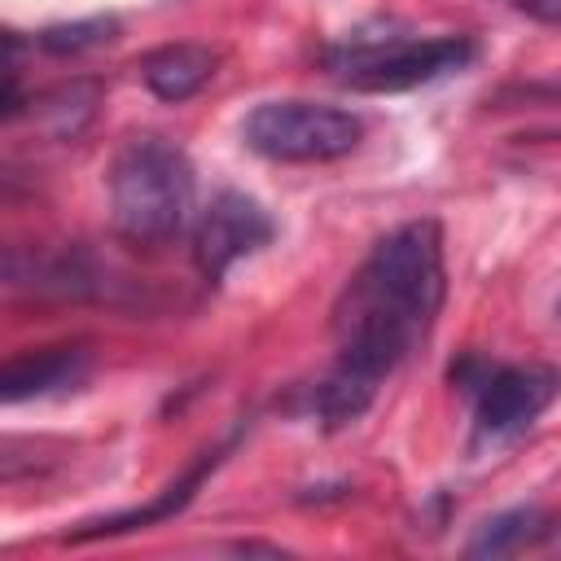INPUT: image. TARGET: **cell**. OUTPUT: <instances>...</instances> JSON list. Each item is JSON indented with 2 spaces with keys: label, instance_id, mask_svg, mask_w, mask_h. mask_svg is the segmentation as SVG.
<instances>
[{
  "label": "cell",
  "instance_id": "7",
  "mask_svg": "<svg viewBox=\"0 0 561 561\" xmlns=\"http://www.w3.org/2000/svg\"><path fill=\"white\" fill-rule=\"evenodd\" d=\"M224 451H228V443H219V447H206V451H197L193 456V465L175 478V482H167L149 504H136V508H123V513H110V517H96V522H83L79 530H70L66 535V543H88V539H110V535H127V530H145V526H158V522H167V517H175L180 508H188V500L197 495V486L215 473V465L224 460Z\"/></svg>",
  "mask_w": 561,
  "mask_h": 561
},
{
  "label": "cell",
  "instance_id": "11",
  "mask_svg": "<svg viewBox=\"0 0 561 561\" xmlns=\"http://www.w3.org/2000/svg\"><path fill=\"white\" fill-rule=\"evenodd\" d=\"M110 39H118V18H110V13L79 18V22H57V26L39 31V48L53 53V57H75V53L101 48Z\"/></svg>",
  "mask_w": 561,
  "mask_h": 561
},
{
  "label": "cell",
  "instance_id": "12",
  "mask_svg": "<svg viewBox=\"0 0 561 561\" xmlns=\"http://www.w3.org/2000/svg\"><path fill=\"white\" fill-rule=\"evenodd\" d=\"M508 9H517L522 18L530 22H543V26H561V0H504Z\"/></svg>",
  "mask_w": 561,
  "mask_h": 561
},
{
  "label": "cell",
  "instance_id": "4",
  "mask_svg": "<svg viewBox=\"0 0 561 561\" xmlns=\"http://www.w3.org/2000/svg\"><path fill=\"white\" fill-rule=\"evenodd\" d=\"M241 140L267 162H333L359 149L364 118L324 101H263L245 114Z\"/></svg>",
  "mask_w": 561,
  "mask_h": 561
},
{
  "label": "cell",
  "instance_id": "13",
  "mask_svg": "<svg viewBox=\"0 0 561 561\" xmlns=\"http://www.w3.org/2000/svg\"><path fill=\"white\" fill-rule=\"evenodd\" d=\"M237 552H280L276 543H237Z\"/></svg>",
  "mask_w": 561,
  "mask_h": 561
},
{
  "label": "cell",
  "instance_id": "10",
  "mask_svg": "<svg viewBox=\"0 0 561 561\" xmlns=\"http://www.w3.org/2000/svg\"><path fill=\"white\" fill-rule=\"evenodd\" d=\"M543 530H548V522H543L539 508H508V513H495V517L482 522L478 535L469 539V557H508V552L535 543Z\"/></svg>",
  "mask_w": 561,
  "mask_h": 561
},
{
  "label": "cell",
  "instance_id": "5",
  "mask_svg": "<svg viewBox=\"0 0 561 561\" xmlns=\"http://www.w3.org/2000/svg\"><path fill=\"white\" fill-rule=\"evenodd\" d=\"M451 381H460L473 394V434H478V443L517 438L561 394V373L552 364H482V359H465L460 368H451Z\"/></svg>",
  "mask_w": 561,
  "mask_h": 561
},
{
  "label": "cell",
  "instance_id": "2",
  "mask_svg": "<svg viewBox=\"0 0 561 561\" xmlns=\"http://www.w3.org/2000/svg\"><path fill=\"white\" fill-rule=\"evenodd\" d=\"M110 224L131 245H167L193 219V162L167 136H131L110 162Z\"/></svg>",
  "mask_w": 561,
  "mask_h": 561
},
{
  "label": "cell",
  "instance_id": "1",
  "mask_svg": "<svg viewBox=\"0 0 561 561\" xmlns=\"http://www.w3.org/2000/svg\"><path fill=\"white\" fill-rule=\"evenodd\" d=\"M447 298L438 219H408L386 232L333 307V368L316 386L324 430L359 421L381 381L430 337Z\"/></svg>",
  "mask_w": 561,
  "mask_h": 561
},
{
  "label": "cell",
  "instance_id": "9",
  "mask_svg": "<svg viewBox=\"0 0 561 561\" xmlns=\"http://www.w3.org/2000/svg\"><path fill=\"white\" fill-rule=\"evenodd\" d=\"M215 70H219V53L210 44H197V39L162 44V48L140 57V83L167 105L197 96L215 79Z\"/></svg>",
  "mask_w": 561,
  "mask_h": 561
},
{
  "label": "cell",
  "instance_id": "6",
  "mask_svg": "<svg viewBox=\"0 0 561 561\" xmlns=\"http://www.w3.org/2000/svg\"><path fill=\"white\" fill-rule=\"evenodd\" d=\"M276 237L272 215L241 188H224L210 197V206L197 215L193 228V259L206 280H224L241 259L259 254Z\"/></svg>",
  "mask_w": 561,
  "mask_h": 561
},
{
  "label": "cell",
  "instance_id": "14",
  "mask_svg": "<svg viewBox=\"0 0 561 561\" xmlns=\"http://www.w3.org/2000/svg\"><path fill=\"white\" fill-rule=\"evenodd\" d=\"M557 316H561V302H557Z\"/></svg>",
  "mask_w": 561,
  "mask_h": 561
},
{
  "label": "cell",
  "instance_id": "3",
  "mask_svg": "<svg viewBox=\"0 0 561 561\" xmlns=\"http://www.w3.org/2000/svg\"><path fill=\"white\" fill-rule=\"evenodd\" d=\"M478 57L473 35H351L324 53L329 75L351 92H408L465 70Z\"/></svg>",
  "mask_w": 561,
  "mask_h": 561
},
{
  "label": "cell",
  "instance_id": "8",
  "mask_svg": "<svg viewBox=\"0 0 561 561\" xmlns=\"http://www.w3.org/2000/svg\"><path fill=\"white\" fill-rule=\"evenodd\" d=\"M92 368V351L83 342H61V346H39L31 355H18L0 373V399L4 403H26V399H48L61 390H75Z\"/></svg>",
  "mask_w": 561,
  "mask_h": 561
}]
</instances>
